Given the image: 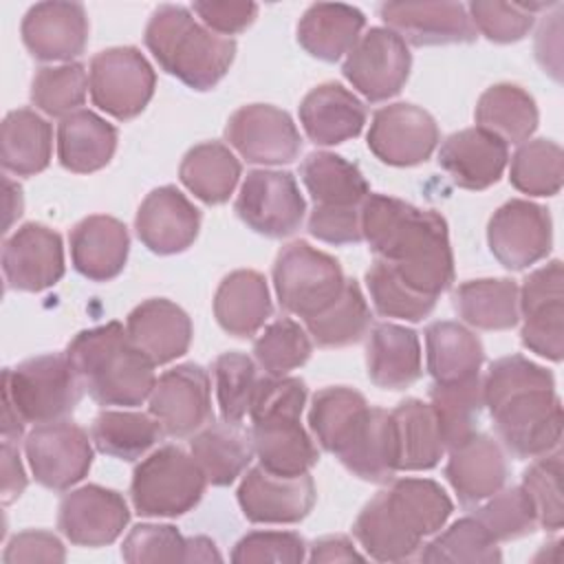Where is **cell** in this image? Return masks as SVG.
<instances>
[{"mask_svg": "<svg viewBox=\"0 0 564 564\" xmlns=\"http://www.w3.org/2000/svg\"><path fill=\"white\" fill-rule=\"evenodd\" d=\"M361 234L370 251L416 293L438 300L454 282V256L445 218L388 194H368Z\"/></svg>", "mask_w": 564, "mask_h": 564, "instance_id": "1", "label": "cell"}, {"mask_svg": "<svg viewBox=\"0 0 564 564\" xmlns=\"http://www.w3.org/2000/svg\"><path fill=\"white\" fill-rule=\"evenodd\" d=\"M482 399L511 456L538 458L560 447L562 401L544 366L522 355L496 359L482 379Z\"/></svg>", "mask_w": 564, "mask_h": 564, "instance_id": "2", "label": "cell"}, {"mask_svg": "<svg viewBox=\"0 0 564 564\" xmlns=\"http://www.w3.org/2000/svg\"><path fill=\"white\" fill-rule=\"evenodd\" d=\"M454 505L445 489L427 478H397L359 511L352 535L377 562L412 560L423 538L438 533Z\"/></svg>", "mask_w": 564, "mask_h": 564, "instance_id": "3", "label": "cell"}, {"mask_svg": "<svg viewBox=\"0 0 564 564\" xmlns=\"http://www.w3.org/2000/svg\"><path fill=\"white\" fill-rule=\"evenodd\" d=\"M64 355L82 388L99 405H141L156 383L154 364L130 339L121 322L77 333Z\"/></svg>", "mask_w": 564, "mask_h": 564, "instance_id": "4", "label": "cell"}, {"mask_svg": "<svg viewBox=\"0 0 564 564\" xmlns=\"http://www.w3.org/2000/svg\"><path fill=\"white\" fill-rule=\"evenodd\" d=\"M306 383L300 377H260L249 416L251 443L260 465L278 476L308 474L319 452L302 427Z\"/></svg>", "mask_w": 564, "mask_h": 564, "instance_id": "5", "label": "cell"}, {"mask_svg": "<svg viewBox=\"0 0 564 564\" xmlns=\"http://www.w3.org/2000/svg\"><path fill=\"white\" fill-rule=\"evenodd\" d=\"M145 46L159 66L192 90H212L236 57V42L209 31L189 9L161 4L145 26Z\"/></svg>", "mask_w": 564, "mask_h": 564, "instance_id": "6", "label": "cell"}, {"mask_svg": "<svg viewBox=\"0 0 564 564\" xmlns=\"http://www.w3.org/2000/svg\"><path fill=\"white\" fill-rule=\"evenodd\" d=\"M205 487L194 456L178 445H163L134 467L130 498L139 516L176 518L200 502Z\"/></svg>", "mask_w": 564, "mask_h": 564, "instance_id": "7", "label": "cell"}, {"mask_svg": "<svg viewBox=\"0 0 564 564\" xmlns=\"http://www.w3.org/2000/svg\"><path fill=\"white\" fill-rule=\"evenodd\" d=\"M82 383L66 355H37L2 372V394L24 423L64 421L82 401Z\"/></svg>", "mask_w": 564, "mask_h": 564, "instance_id": "8", "label": "cell"}, {"mask_svg": "<svg viewBox=\"0 0 564 564\" xmlns=\"http://www.w3.org/2000/svg\"><path fill=\"white\" fill-rule=\"evenodd\" d=\"M344 284L341 264L306 240L282 247L275 258L273 286L278 302L286 313L302 319L326 311L339 297Z\"/></svg>", "mask_w": 564, "mask_h": 564, "instance_id": "9", "label": "cell"}, {"mask_svg": "<svg viewBox=\"0 0 564 564\" xmlns=\"http://www.w3.org/2000/svg\"><path fill=\"white\" fill-rule=\"evenodd\" d=\"M93 104L119 121L134 119L154 95L156 75L145 55L134 46H115L90 59Z\"/></svg>", "mask_w": 564, "mask_h": 564, "instance_id": "10", "label": "cell"}, {"mask_svg": "<svg viewBox=\"0 0 564 564\" xmlns=\"http://www.w3.org/2000/svg\"><path fill=\"white\" fill-rule=\"evenodd\" d=\"M304 212L306 200L291 172L264 167L247 172L236 214L249 229L267 238H286L300 229Z\"/></svg>", "mask_w": 564, "mask_h": 564, "instance_id": "11", "label": "cell"}, {"mask_svg": "<svg viewBox=\"0 0 564 564\" xmlns=\"http://www.w3.org/2000/svg\"><path fill=\"white\" fill-rule=\"evenodd\" d=\"M562 280V262L551 260L549 264L529 273L522 286H518L522 346L551 361H562L564 355Z\"/></svg>", "mask_w": 564, "mask_h": 564, "instance_id": "12", "label": "cell"}, {"mask_svg": "<svg viewBox=\"0 0 564 564\" xmlns=\"http://www.w3.org/2000/svg\"><path fill=\"white\" fill-rule=\"evenodd\" d=\"M90 441L84 427L66 419L35 425L24 438L33 478L51 491L70 489L93 465Z\"/></svg>", "mask_w": 564, "mask_h": 564, "instance_id": "13", "label": "cell"}, {"mask_svg": "<svg viewBox=\"0 0 564 564\" xmlns=\"http://www.w3.org/2000/svg\"><path fill=\"white\" fill-rule=\"evenodd\" d=\"M494 258L509 271H524L544 260L553 245V223L546 207L511 198L500 205L487 225Z\"/></svg>", "mask_w": 564, "mask_h": 564, "instance_id": "14", "label": "cell"}, {"mask_svg": "<svg viewBox=\"0 0 564 564\" xmlns=\"http://www.w3.org/2000/svg\"><path fill=\"white\" fill-rule=\"evenodd\" d=\"M412 55L408 44L390 29L375 26L346 55L344 77L368 101H386L401 93L410 77Z\"/></svg>", "mask_w": 564, "mask_h": 564, "instance_id": "15", "label": "cell"}, {"mask_svg": "<svg viewBox=\"0 0 564 564\" xmlns=\"http://www.w3.org/2000/svg\"><path fill=\"white\" fill-rule=\"evenodd\" d=\"M148 401L150 414L167 436H192L214 419L209 375L194 361L165 370Z\"/></svg>", "mask_w": 564, "mask_h": 564, "instance_id": "16", "label": "cell"}, {"mask_svg": "<svg viewBox=\"0 0 564 564\" xmlns=\"http://www.w3.org/2000/svg\"><path fill=\"white\" fill-rule=\"evenodd\" d=\"M441 141L436 119L414 104H390L372 115L368 150L386 165L425 163Z\"/></svg>", "mask_w": 564, "mask_h": 564, "instance_id": "17", "label": "cell"}, {"mask_svg": "<svg viewBox=\"0 0 564 564\" xmlns=\"http://www.w3.org/2000/svg\"><path fill=\"white\" fill-rule=\"evenodd\" d=\"M225 139L242 159L260 165L291 163L302 150L300 132L289 112L269 104L238 108L225 126Z\"/></svg>", "mask_w": 564, "mask_h": 564, "instance_id": "18", "label": "cell"}, {"mask_svg": "<svg viewBox=\"0 0 564 564\" xmlns=\"http://www.w3.org/2000/svg\"><path fill=\"white\" fill-rule=\"evenodd\" d=\"M236 496L249 522L295 524L311 513L317 491L311 474L278 476L258 465L242 476Z\"/></svg>", "mask_w": 564, "mask_h": 564, "instance_id": "19", "label": "cell"}, {"mask_svg": "<svg viewBox=\"0 0 564 564\" xmlns=\"http://www.w3.org/2000/svg\"><path fill=\"white\" fill-rule=\"evenodd\" d=\"M62 236L40 223L18 227L2 247V273L7 289L37 293L64 278Z\"/></svg>", "mask_w": 564, "mask_h": 564, "instance_id": "20", "label": "cell"}, {"mask_svg": "<svg viewBox=\"0 0 564 564\" xmlns=\"http://www.w3.org/2000/svg\"><path fill=\"white\" fill-rule=\"evenodd\" d=\"M130 522L123 496L101 485H84L66 494L57 511V529L77 546H108Z\"/></svg>", "mask_w": 564, "mask_h": 564, "instance_id": "21", "label": "cell"}, {"mask_svg": "<svg viewBox=\"0 0 564 564\" xmlns=\"http://www.w3.org/2000/svg\"><path fill=\"white\" fill-rule=\"evenodd\" d=\"M379 18L412 46L471 44L478 31L460 2H383Z\"/></svg>", "mask_w": 564, "mask_h": 564, "instance_id": "22", "label": "cell"}, {"mask_svg": "<svg viewBox=\"0 0 564 564\" xmlns=\"http://www.w3.org/2000/svg\"><path fill=\"white\" fill-rule=\"evenodd\" d=\"M22 42L40 62L79 57L88 42V15L79 2H37L22 20Z\"/></svg>", "mask_w": 564, "mask_h": 564, "instance_id": "23", "label": "cell"}, {"mask_svg": "<svg viewBox=\"0 0 564 564\" xmlns=\"http://www.w3.org/2000/svg\"><path fill=\"white\" fill-rule=\"evenodd\" d=\"M134 229L139 240L159 256L192 247L200 229V212L174 185L152 189L139 205Z\"/></svg>", "mask_w": 564, "mask_h": 564, "instance_id": "24", "label": "cell"}, {"mask_svg": "<svg viewBox=\"0 0 564 564\" xmlns=\"http://www.w3.org/2000/svg\"><path fill=\"white\" fill-rule=\"evenodd\" d=\"M445 478L463 507H476L500 491L509 476L505 449L489 434H471L447 449Z\"/></svg>", "mask_w": 564, "mask_h": 564, "instance_id": "25", "label": "cell"}, {"mask_svg": "<svg viewBox=\"0 0 564 564\" xmlns=\"http://www.w3.org/2000/svg\"><path fill=\"white\" fill-rule=\"evenodd\" d=\"M509 145L478 126L449 134L438 150V165L454 185L471 192L496 185L507 167Z\"/></svg>", "mask_w": 564, "mask_h": 564, "instance_id": "26", "label": "cell"}, {"mask_svg": "<svg viewBox=\"0 0 564 564\" xmlns=\"http://www.w3.org/2000/svg\"><path fill=\"white\" fill-rule=\"evenodd\" d=\"M126 330L154 366L183 357L194 335L189 315L165 297H152L134 306L126 319Z\"/></svg>", "mask_w": 564, "mask_h": 564, "instance_id": "27", "label": "cell"}, {"mask_svg": "<svg viewBox=\"0 0 564 564\" xmlns=\"http://www.w3.org/2000/svg\"><path fill=\"white\" fill-rule=\"evenodd\" d=\"M366 119V106L337 82L315 86L300 104V123L315 145H337L359 137Z\"/></svg>", "mask_w": 564, "mask_h": 564, "instance_id": "28", "label": "cell"}, {"mask_svg": "<svg viewBox=\"0 0 564 564\" xmlns=\"http://www.w3.org/2000/svg\"><path fill=\"white\" fill-rule=\"evenodd\" d=\"M70 260L77 273L93 282L117 278L128 260L130 236L121 220L104 214L88 216L70 229Z\"/></svg>", "mask_w": 564, "mask_h": 564, "instance_id": "29", "label": "cell"}, {"mask_svg": "<svg viewBox=\"0 0 564 564\" xmlns=\"http://www.w3.org/2000/svg\"><path fill=\"white\" fill-rule=\"evenodd\" d=\"M368 377L377 388L405 390L421 379V341L416 330L390 322L375 324L366 344Z\"/></svg>", "mask_w": 564, "mask_h": 564, "instance_id": "30", "label": "cell"}, {"mask_svg": "<svg viewBox=\"0 0 564 564\" xmlns=\"http://www.w3.org/2000/svg\"><path fill=\"white\" fill-rule=\"evenodd\" d=\"M271 295L262 273L238 269L223 278L214 295V317L234 337L256 335L271 317Z\"/></svg>", "mask_w": 564, "mask_h": 564, "instance_id": "31", "label": "cell"}, {"mask_svg": "<svg viewBox=\"0 0 564 564\" xmlns=\"http://www.w3.org/2000/svg\"><path fill=\"white\" fill-rule=\"evenodd\" d=\"M366 18L357 7L341 2H317L311 4L297 22L300 46L322 59L337 62L348 55L359 42Z\"/></svg>", "mask_w": 564, "mask_h": 564, "instance_id": "32", "label": "cell"}, {"mask_svg": "<svg viewBox=\"0 0 564 564\" xmlns=\"http://www.w3.org/2000/svg\"><path fill=\"white\" fill-rule=\"evenodd\" d=\"M189 449L207 485L214 487L231 485L256 456L251 434H247L240 423L229 421H209L192 436Z\"/></svg>", "mask_w": 564, "mask_h": 564, "instance_id": "33", "label": "cell"}, {"mask_svg": "<svg viewBox=\"0 0 564 564\" xmlns=\"http://www.w3.org/2000/svg\"><path fill=\"white\" fill-rule=\"evenodd\" d=\"M117 128L93 110H75L57 126L59 163L75 174L106 167L117 150Z\"/></svg>", "mask_w": 564, "mask_h": 564, "instance_id": "34", "label": "cell"}, {"mask_svg": "<svg viewBox=\"0 0 564 564\" xmlns=\"http://www.w3.org/2000/svg\"><path fill=\"white\" fill-rule=\"evenodd\" d=\"M390 419L397 445V471L436 467L447 449L432 405L421 399H405L390 412Z\"/></svg>", "mask_w": 564, "mask_h": 564, "instance_id": "35", "label": "cell"}, {"mask_svg": "<svg viewBox=\"0 0 564 564\" xmlns=\"http://www.w3.org/2000/svg\"><path fill=\"white\" fill-rule=\"evenodd\" d=\"M368 412L370 405L359 390L328 386L315 392L308 410V425L322 449L339 456L364 425Z\"/></svg>", "mask_w": 564, "mask_h": 564, "instance_id": "36", "label": "cell"}, {"mask_svg": "<svg viewBox=\"0 0 564 564\" xmlns=\"http://www.w3.org/2000/svg\"><path fill=\"white\" fill-rule=\"evenodd\" d=\"M427 372L434 383H454L480 375L485 348L480 339L458 322L441 319L425 328Z\"/></svg>", "mask_w": 564, "mask_h": 564, "instance_id": "37", "label": "cell"}, {"mask_svg": "<svg viewBox=\"0 0 564 564\" xmlns=\"http://www.w3.org/2000/svg\"><path fill=\"white\" fill-rule=\"evenodd\" d=\"M53 154V128L31 108L11 110L2 121L0 163L15 176H33L48 167Z\"/></svg>", "mask_w": 564, "mask_h": 564, "instance_id": "38", "label": "cell"}, {"mask_svg": "<svg viewBox=\"0 0 564 564\" xmlns=\"http://www.w3.org/2000/svg\"><path fill=\"white\" fill-rule=\"evenodd\" d=\"M452 304L478 330H509L520 322L518 284L509 278L467 280L452 293Z\"/></svg>", "mask_w": 564, "mask_h": 564, "instance_id": "39", "label": "cell"}, {"mask_svg": "<svg viewBox=\"0 0 564 564\" xmlns=\"http://www.w3.org/2000/svg\"><path fill=\"white\" fill-rule=\"evenodd\" d=\"M337 458L361 480L377 485L390 482L397 474V445L390 412L370 408L364 425Z\"/></svg>", "mask_w": 564, "mask_h": 564, "instance_id": "40", "label": "cell"}, {"mask_svg": "<svg viewBox=\"0 0 564 564\" xmlns=\"http://www.w3.org/2000/svg\"><path fill=\"white\" fill-rule=\"evenodd\" d=\"M300 176L322 207H361L370 194L361 170L333 152H311L300 165Z\"/></svg>", "mask_w": 564, "mask_h": 564, "instance_id": "41", "label": "cell"}, {"mask_svg": "<svg viewBox=\"0 0 564 564\" xmlns=\"http://www.w3.org/2000/svg\"><path fill=\"white\" fill-rule=\"evenodd\" d=\"M478 128L489 130L498 139L509 143H524L538 128L535 99L518 84L489 86L474 110Z\"/></svg>", "mask_w": 564, "mask_h": 564, "instance_id": "42", "label": "cell"}, {"mask_svg": "<svg viewBox=\"0 0 564 564\" xmlns=\"http://www.w3.org/2000/svg\"><path fill=\"white\" fill-rule=\"evenodd\" d=\"M181 183L203 203L229 200L240 178V161L220 141H205L189 148L178 167Z\"/></svg>", "mask_w": 564, "mask_h": 564, "instance_id": "43", "label": "cell"}, {"mask_svg": "<svg viewBox=\"0 0 564 564\" xmlns=\"http://www.w3.org/2000/svg\"><path fill=\"white\" fill-rule=\"evenodd\" d=\"M430 405L434 410L445 449L463 443L478 432L480 414L485 410L480 375L454 383H432Z\"/></svg>", "mask_w": 564, "mask_h": 564, "instance_id": "44", "label": "cell"}, {"mask_svg": "<svg viewBox=\"0 0 564 564\" xmlns=\"http://www.w3.org/2000/svg\"><path fill=\"white\" fill-rule=\"evenodd\" d=\"M163 434L161 423L152 414L126 410H101L90 427L95 447L119 460L141 458Z\"/></svg>", "mask_w": 564, "mask_h": 564, "instance_id": "45", "label": "cell"}, {"mask_svg": "<svg viewBox=\"0 0 564 564\" xmlns=\"http://www.w3.org/2000/svg\"><path fill=\"white\" fill-rule=\"evenodd\" d=\"M370 306L357 280L346 278L339 297L319 315L304 319L311 339L322 348H344L364 339L370 328Z\"/></svg>", "mask_w": 564, "mask_h": 564, "instance_id": "46", "label": "cell"}, {"mask_svg": "<svg viewBox=\"0 0 564 564\" xmlns=\"http://www.w3.org/2000/svg\"><path fill=\"white\" fill-rule=\"evenodd\" d=\"M421 562H447V564H494L502 560L498 542L480 524L476 516H467L449 524L432 542L421 546Z\"/></svg>", "mask_w": 564, "mask_h": 564, "instance_id": "47", "label": "cell"}, {"mask_svg": "<svg viewBox=\"0 0 564 564\" xmlns=\"http://www.w3.org/2000/svg\"><path fill=\"white\" fill-rule=\"evenodd\" d=\"M564 154L551 139H527L511 156L509 181L529 196H555L564 181Z\"/></svg>", "mask_w": 564, "mask_h": 564, "instance_id": "48", "label": "cell"}, {"mask_svg": "<svg viewBox=\"0 0 564 564\" xmlns=\"http://www.w3.org/2000/svg\"><path fill=\"white\" fill-rule=\"evenodd\" d=\"M90 88L84 64L68 62L59 66H44L33 75L31 101L48 117H68L86 101Z\"/></svg>", "mask_w": 564, "mask_h": 564, "instance_id": "49", "label": "cell"}, {"mask_svg": "<svg viewBox=\"0 0 564 564\" xmlns=\"http://www.w3.org/2000/svg\"><path fill=\"white\" fill-rule=\"evenodd\" d=\"M313 352L311 335L291 317L271 322L253 341L258 366L271 377H284L304 366Z\"/></svg>", "mask_w": 564, "mask_h": 564, "instance_id": "50", "label": "cell"}, {"mask_svg": "<svg viewBox=\"0 0 564 564\" xmlns=\"http://www.w3.org/2000/svg\"><path fill=\"white\" fill-rule=\"evenodd\" d=\"M366 286H368L372 306L381 317L421 322L436 306L434 297L421 295L414 289H410L392 271V267L379 258L366 271Z\"/></svg>", "mask_w": 564, "mask_h": 564, "instance_id": "51", "label": "cell"}, {"mask_svg": "<svg viewBox=\"0 0 564 564\" xmlns=\"http://www.w3.org/2000/svg\"><path fill=\"white\" fill-rule=\"evenodd\" d=\"M214 381L223 421L242 423L260 383L253 359L236 350L218 355L214 361Z\"/></svg>", "mask_w": 564, "mask_h": 564, "instance_id": "52", "label": "cell"}, {"mask_svg": "<svg viewBox=\"0 0 564 564\" xmlns=\"http://www.w3.org/2000/svg\"><path fill=\"white\" fill-rule=\"evenodd\" d=\"M474 516L496 542L518 540L531 535L538 529L535 509L522 485L509 489L502 487L500 491L476 505Z\"/></svg>", "mask_w": 564, "mask_h": 564, "instance_id": "53", "label": "cell"}, {"mask_svg": "<svg viewBox=\"0 0 564 564\" xmlns=\"http://www.w3.org/2000/svg\"><path fill=\"white\" fill-rule=\"evenodd\" d=\"M522 489L531 498L538 527L546 531H560L564 524L562 452L553 449L533 458V463L522 474Z\"/></svg>", "mask_w": 564, "mask_h": 564, "instance_id": "54", "label": "cell"}, {"mask_svg": "<svg viewBox=\"0 0 564 564\" xmlns=\"http://www.w3.org/2000/svg\"><path fill=\"white\" fill-rule=\"evenodd\" d=\"M549 4H527V2H498V0H474L467 4V13L478 33L489 42L511 44L522 40L533 26V13L546 9Z\"/></svg>", "mask_w": 564, "mask_h": 564, "instance_id": "55", "label": "cell"}, {"mask_svg": "<svg viewBox=\"0 0 564 564\" xmlns=\"http://www.w3.org/2000/svg\"><path fill=\"white\" fill-rule=\"evenodd\" d=\"M187 538L172 524H137L121 544V557L130 564L185 562Z\"/></svg>", "mask_w": 564, "mask_h": 564, "instance_id": "56", "label": "cell"}, {"mask_svg": "<svg viewBox=\"0 0 564 564\" xmlns=\"http://www.w3.org/2000/svg\"><path fill=\"white\" fill-rule=\"evenodd\" d=\"M306 560V542L293 531H251L238 540L231 551V562H280L297 564Z\"/></svg>", "mask_w": 564, "mask_h": 564, "instance_id": "57", "label": "cell"}, {"mask_svg": "<svg viewBox=\"0 0 564 564\" xmlns=\"http://www.w3.org/2000/svg\"><path fill=\"white\" fill-rule=\"evenodd\" d=\"M308 234L328 245H357L361 234V207L315 205L308 216Z\"/></svg>", "mask_w": 564, "mask_h": 564, "instance_id": "58", "label": "cell"}, {"mask_svg": "<svg viewBox=\"0 0 564 564\" xmlns=\"http://www.w3.org/2000/svg\"><path fill=\"white\" fill-rule=\"evenodd\" d=\"M192 11L200 18V22L223 35H236L249 29L258 15V4L253 2H216V0H198L192 4Z\"/></svg>", "mask_w": 564, "mask_h": 564, "instance_id": "59", "label": "cell"}, {"mask_svg": "<svg viewBox=\"0 0 564 564\" xmlns=\"http://www.w3.org/2000/svg\"><path fill=\"white\" fill-rule=\"evenodd\" d=\"M7 564L15 562H64L66 551L57 535L51 531H22L13 535L2 555Z\"/></svg>", "mask_w": 564, "mask_h": 564, "instance_id": "60", "label": "cell"}, {"mask_svg": "<svg viewBox=\"0 0 564 564\" xmlns=\"http://www.w3.org/2000/svg\"><path fill=\"white\" fill-rule=\"evenodd\" d=\"M0 456H2V502L11 505L24 494L29 480L20 460L18 445L13 441H2Z\"/></svg>", "mask_w": 564, "mask_h": 564, "instance_id": "61", "label": "cell"}, {"mask_svg": "<svg viewBox=\"0 0 564 564\" xmlns=\"http://www.w3.org/2000/svg\"><path fill=\"white\" fill-rule=\"evenodd\" d=\"M308 562H352L364 560V555L352 546L346 535H326L311 544V553L306 555Z\"/></svg>", "mask_w": 564, "mask_h": 564, "instance_id": "62", "label": "cell"}, {"mask_svg": "<svg viewBox=\"0 0 564 564\" xmlns=\"http://www.w3.org/2000/svg\"><path fill=\"white\" fill-rule=\"evenodd\" d=\"M223 555L218 553L216 544L205 538V535H196V538H187V546H185V562H220Z\"/></svg>", "mask_w": 564, "mask_h": 564, "instance_id": "63", "label": "cell"}, {"mask_svg": "<svg viewBox=\"0 0 564 564\" xmlns=\"http://www.w3.org/2000/svg\"><path fill=\"white\" fill-rule=\"evenodd\" d=\"M4 187H7V223H4V229L11 227V223L15 220V216L20 218L22 214V207H24V200H22V187L15 185L11 178H4Z\"/></svg>", "mask_w": 564, "mask_h": 564, "instance_id": "64", "label": "cell"}]
</instances>
